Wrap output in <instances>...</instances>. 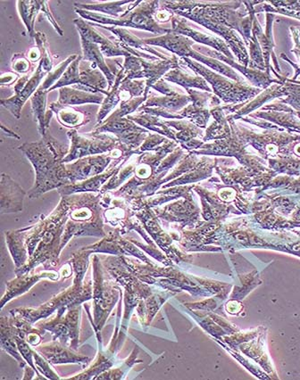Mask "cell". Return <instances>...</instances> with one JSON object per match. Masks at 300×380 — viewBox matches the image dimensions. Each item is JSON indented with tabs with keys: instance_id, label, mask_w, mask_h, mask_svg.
I'll list each match as a JSON object with an SVG mask.
<instances>
[{
	"instance_id": "6da1fadb",
	"label": "cell",
	"mask_w": 300,
	"mask_h": 380,
	"mask_svg": "<svg viewBox=\"0 0 300 380\" xmlns=\"http://www.w3.org/2000/svg\"><path fill=\"white\" fill-rule=\"evenodd\" d=\"M68 210V200L66 196H63L59 206L49 216H43L35 225L22 229L29 261L25 266L16 270V276L31 273L40 264L46 270L59 266Z\"/></svg>"
},
{
	"instance_id": "7a4b0ae2",
	"label": "cell",
	"mask_w": 300,
	"mask_h": 380,
	"mask_svg": "<svg viewBox=\"0 0 300 380\" xmlns=\"http://www.w3.org/2000/svg\"><path fill=\"white\" fill-rule=\"evenodd\" d=\"M19 149L35 170V183L29 192L30 198H39L50 190L71 184L66 164L63 162L70 148L57 141L49 131L42 141L23 144Z\"/></svg>"
},
{
	"instance_id": "3957f363",
	"label": "cell",
	"mask_w": 300,
	"mask_h": 380,
	"mask_svg": "<svg viewBox=\"0 0 300 380\" xmlns=\"http://www.w3.org/2000/svg\"><path fill=\"white\" fill-rule=\"evenodd\" d=\"M92 251L84 249L73 254L70 262L73 270V281L72 286L57 295L52 299L38 308H16L10 311V314L18 315L31 324L46 319L54 311L61 307H73L80 305L84 302L92 299L93 297L92 280H85V274L89 268L90 257Z\"/></svg>"
},
{
	"instance_id": "277c9868",
	"label": "cell",
	"mask_w": 300,
	"mask_h": 380,
	"mask_svg": "<svg viewBox=\"0 0 300 380\" xmlns=\"http://www.w3.org/2000/svg\"><path fill=\"white\" fill-rule=\"evenodd\" d=\"M68 220L62 239V250L73 237H106L100 193H78L66 196Z\"/></svg>"
},
{
	"instance_id": "5b68a950",
	"label": "cell",
	"mask_w": 300,
	"mask_h": 380,
	"mask_svg": "<svg viewBox=\"0 0 300 380\" xmlns=\"http://www.w3.org/2000/svg\"><path fill=\"white\" fill-rule=\"evenodd\" d=\"M92 260L94 330L97 340L101 341L100 332L117 302L122 299V290L104 268L97 254H94Z\"/></svg>"
},
{
	"instance_id": "8992f818",
	"label": "cell",
	"mask_w": 300,
	"mask_h": 380,
	"mask_svg": "<svg viewBox=\"0 0 300 380\" xmlns=\"http://www.w3.org/2000/svg\"><path fill=\"white\" fill-rule=\"evenodd\" d=\"M157 2H148L141 5L137 9H133L135 6L131 5L127 11L121 15L118 18L107 16L100 15V13L86 11V10L77 9L76 12L83 19L99 23L100 25H112L114 27H133V28L144 29L151 30L153 32H164L166 30L158 27L152 18V13L157 6Z\"/></svg>"
},
{
	"instance_id": "52a82bcc",
	"label": "cell",
	"mask_w": 300,
	"mask_h": 380,
	"mask_svg": "<svg viewBox=\"0 0 300 380\" xmlns=\"http://www.w3.org/2000/svg\"><path fill=\"white\" fill-rule=\"evenodd\" d=\"M67 136L70 138L71 146L68 154L64 158V164L90 155L107 154L118 148H127L113 135L90 132L80 136L77 130L72 129L67 132Z\"/></svg>"
},
{
	"instance_id": "ba28073f",
	"label": "cell",
	"mask_w": 300,
	"mask_h": 380,
	"mask_svg": "<svg viewBox=\"0 0 300 380\" xmlns=\"http://www.w3.org/2000/svg\"><path fill=\"white\" fill-rule=\"evenodd\" d=\"M80 309V305L59 308L55 317L40 321L38 328L49 331L53 336V340L59 341L76 351L79 348Z\"/></svg>"
},
{
	"instance_id": "9c48e42d",
	"label": "cell",
	"mask_w": 300,
	"mask_h": 380,
	"mask_svg": "<svg viewBox=\"0 0 300 380\" xmlns=\"http://www.w3.org/2000/svg\"><path fill=\"white\" fill-rule=\"evenodd\" d=\"M53 70L52 61L50 60L48 51L44 50L42 59H40L38 67L31 76H25L20 78L16 83L13 90L15 95L12 97L1 100V105L11 112L16 118L21 117L23 105L38 90L42 81Z\"/></svg>"
},
{
	"instance_id": "30bf717a",
	"label": "cell",
	"mask_w": 300,
	"mask_h": 380,
	"mask_svg": "<svg viewBox=\"0 0 300 380\" xmlns=\"http://www.w3.org/2000/svg\"><path fill=\"white\" fill-rule=\"evenodd\" d=\"M131 155H133V151L129 149L118 148L107 154L90 155L78 159L72 164L68 162L66 167L71 184L103 174L112 160H122Z\"/></svg>"
},
{
	"instance_id": "8fae6325",
	"label": "cell",
	"mask_w": 300,
	"mask_h": 380,
	"mask_svg": "<svg viewBox=\"0 0 300 380\" xmlns=\"http://www.w3.org/2000/svg\"><path fill=\"white\" fill-rule=\"evenodd\" d=\"M122 236L121 229L116 228L113 232L107 234L100 242L84 249L92 250L93 254H112L114 256H134L146 260L143 254L129 242V240L123 239Z\"/></svg>"
},
{
	"instance_id": "7c38bea8",
	"label": "cell",
	"mask_w": 300,
	"mask_h": 380,
	"mask_svg": "<svg viewBox=\"0 0 300 380\" xmlns=\"http://www.w3.org/2000/svg\"><path fill=\"white\" fill-rule=\"evenodd\" d=\"M35 349L49 364L87 365L90 362V359L87 356L78 354L57 340L37 345Z\"/></svg>"
},
{
	"instance_id": "4fadbf2b",
	"label": "cell",
	"mask_w": 300,
	"mask_h": 380,
	"mask_svg": "<svg viewBox=\"0 0 300 380\" xmlns=\"http://www.w3.org/2000/svg\"><path fill=\"white\" fill-rule=\"evenodd\" d=\"M61 278V274L55 271H44L39 274L31 275L30 273L16 276V279L6 283V290L4 296L1 299V309L4 308L6 304L13 299V298L22 296L27 291L31 290L37 283L43 279H49L54 281L59 280Z\"/></svg>"
},
{
	"instance_id": "5bb4252c",
	"label": "cell",
	"mask_w": 300,
	"mask_h": 380,
	"mask_svg": "<svg viewBox=\"0 0 300 380\" xmlns=\"http://www.w3.org/2000/svg\"><path fill=\"white\" fill-rule=\"evenodd\" d=\"M25 191L10 176L3 174L0 183V213H12L22 212Z\"/></svg>"
},
{
	"instance_id": "9a60e30c",
	"label": "cell",
	"mask_w": 300,
	"mask_h": 380,
	"mask_svg": "<svg viewBox=\"0 0 300 380\" xmlns=\"http://www.w3.org/2000/svg\"><path fill=\"white\" fill-rule=\"evenodd\" d=\"M73 23L77 30H78L80 37L97 44L103 56L107 57L124 56L126 57L131 55V53L124 50L122 47L118 45L114 40L112 42V40L106 38L102 34L97 32L90 23L84 21L83 18L76 19Z\"/></svg>"
},
{
	"instance_id": "2e32d148",
	"label": "cell",
	"mask_w": 300,
	"mask_h": 380,
	"mask_svg": "<svg viewBox=\"0 0 300 380\" xmlns=\"http://www.w3.org/2000/svg\"><path fill=\"white\" fill-rule=\"evenodd\" d=\"M50 110L56 114L57 121L63 126L74 129L83 126L92 121V107H74L73 106H63L56 102L50 104L49 106Z\"/></svg>"
},
{
	"instance_id": "e0dca14e",
	"label": "cell",
	"mask_w": 300,
	"mask_h": 380,
	"mask_svg": "<svg viewBox=\"0 0 300 380\" xmlns=\"http://www.w3.org/2000/svg\"><path fill=\"white\" fill-rule=\"evenodd\" d=\"M122 161L123 159L122 160H117L116 162H114L110 168L103 174L94 176V177L88 179L86 181L61 186V188L57 189V191L61 196L78 194V193H100L101 189L112 177L116 171L118 165Z\"/></svg>"
},
{
	"instance_id": "ac0fdd59",
	"label": "cell",
	"mask_w": 300,
	"mask_h": 380,
	"mask_svg": "<svg viewBox=\"0 0 300 380\" xmlns=\"http://www.w3.org/2000/svg\"><path fill=\"white\" fill-rule=\"evenodd\" d=\"M104 100V94L86 93L68 86L60 88L59 97L56 102L63 106H77L83 104L100 105Z\"/></svg>"
},
{
	"instance_id": "d6986e66",
	"label": "cell",
	"mask_w": 300,
	"mask_h": 380,
	"mask_svg": "<svg viewBox=\"0 0 300 380\" xmlns=\"http://www.w3.org/2000/svg\"><path fill=\"white\" fill-rule=\"evenodd\" d=\"M47 91L38 89L31 97L32 110L35 121L39 125L40 134L45 136L48 133L50 120L53 117V111L46 110L47 108Z\"/></svg>"
},
{
	"instance_id": "ffe728a7",
	"label": "cell",
	"mask_w": 300,
	"mask_h": 380,
	"mask_svg": "<svg viewBox=\"0 0 300 380\" xmlns=\"http://www.w3.org/2000/svg\"><path fill=\"white\" fill-rule=\"evenodd\" d=\"M0 342L1 348L18 361L20 367L25 368L26 361L18 350L15 338V331L10 316L0 319Z\"/></svg>"
},
{
	"instance_id": "44dd1931",
	"label": "cell",
	"mask_w": 300,
	"mask_h": 380,
	"mask_svg": "<svg viewBox=\"0 0 300 380\" xmlns=\"http://www.w3.org/2000/svg\"><path fill=\"white\" fill-rule=\"evenodd\" d=\"M6 245L15 263L16 270L21 269L28 263L29 254L25 245L23 230L6 232Z\"/></svg>"
},
{
	"instance_id": "7402d4cb",
	"label": "cell",
	"mask_w": 300,
	"mask_h": 380,
	"mask_svg": "<svg viewBox=\"0 0 300 380\" xmlns=\"http://www.w3.org/2000/svg\"><path fill=\"white\" fill-rule=\"evenodd\" d=\"M124 79H126V73H124L123 66L121 64L119 73L116 76L112 89L109 91V95L104 97L103 103L101 104L102 106H101L100 111L97 112L96 126H99L102 124L107 115L122 100V90H121L120 87Z\"/></svg>"
},
{
	"instance_id": "603a6c76",
	"label": "cell",
	"mask_w": 300,
	"mask_h": 380,
	"mask_svg": "<svg viewBox=\"0 0 300 380\" xmlns=\"http://www.w3.org/2000/svg\"><path fill=\"white\" fill-rule=\"evenodd\" d=\"M113 356L107 352L104 354L102 349L100 348L99 355L94 364L80 374L73 376V378H66V379H97V376L102 374L103 372L109 371L113 367Z\"/></svg>"
},
{
	"instance_id": "cb8c5ba5",
	"label": "cell",
	"mask_w": 300,
	"mask_h": 380,
	"mask_svg": "<svg viewBox=\"0 0 300 380\" xmlns=\"http://www.w3.org/2000/svg\"><path fill=\"white\" fill-rule=\"evenodd\" d=\"M45 1H18V9L23 22L25 23L29 35L35 38V19L40 11H42Z\"/></svg>"
},
{
	"instance_id": "d4e9b609",
	"label": "cell",
	"mask_w": 300,
	"mask_h": 380,
	"mask_svg": "<svg viewBox=\"0 0 300 380\" xmlns=\"http://www.w3.org/2000/svg\"><path fill=\"white\" fill-rule=\"evenodd\" d=\"M130 1H111L106 3H97V4H82V3H76L74 6L77 9L86 10V11H97L106 13L110 17L118 18L120 13L124 15L127 11L124 6L130 4Z\"/></svg>"
},
{
	"instance_id": "484cf974",
	"label": "cell",
	"mask_w": 300,
	"mask_h": 380,
	"mask_svg": "<svg viewBox=\"0 0 300 380\" xmlns=\"http://www.w3.org/2000/svg\"><path fill=\"white\" fill-rule=\"evenodd\" d=\"M78 57L77 55L70 56L68 59L65 61H63L59 66H56L55 69H53L52 72L49 73V76H47L45 81H44L42 85H40L39 89L47 91L48 93L50 88H52L57 81L61 79V77L64 73L66 72L67 68L70 66L71 64Z\"/></svg>"
},
{
	"instance_id": "4316f807",
	"label": "cell",
	"mask_w": 300,
	"mask_h": 380,
	"mask_svg": "<svg viewBox=\"0 0 300 380\" xmlns=\"http://www.w3.org/2000/svg\"><path fill=\"white\" fill-rule=\"evenodd\" d=\"M135 357H137L136 350H134L131 354V357L128 358L126 361L124 362L123 364H121L119 367L116 369H109V371L104 372L102 374L97 376V379H122L124 376L127 374V372L130 371V368L133 367L135 364Z\"/></svg>"
},
{
	"instance_id": "83f0119b",
	"label": "cell",
	"mask_w": 300,
	"mask_h": 380,
	"mask_svg": "<svg viewBox=\"0 0 300 380\" xmlns=\"http://www.w3.org/2000/svg\"><path fill=\"white\" fill-rule=\"evenodd\" d=\"M126 79L133 80L144 76L143 71L140 67V59L130 55L126 57V62L123 66Z\"/></svg>"
},
{
	"instance_id": "f1b7e54d",
	"label": "cell",
	"mask_w": 300,
	"mask_h": 380,
	"mask_svg": "<svg viewBox=\"0 0 300 380\" xmlns=\"http://www.w3.org/2000/svg\"><path fill=\"white\" fill-rule=\"evenodd\" d=\"M145 100L144 97L140 98H131L130 100L122 101L120 105V107L117 110L114 111L112 114L110 115L111 118H124L126 115H129L131 113L136 109L139 105Z\"/></svg>"
},
{
	"instance_id": "f546056e",
	"label": "cell",
	"mask_w": 300,
	"mask_h": 380,
	"mask_svg": "<svg viewBox=\"0 0 300 380\" xmlns=\"http://www.w3.org/2000/svg\"><path fill=\"white\" fill-rule=\"evenodd\" d=\"M143 81H134L133 80L124 79L121 84L120 89L124 93H127L130 98L140 96L143 93Z\"/></svg>"
},
{
	"instance_id": "4dcf8cb0",
	"label": "cell",
	"mask_w": 300,
	"mask_h": 380,
	"mask_svg": "<svg viewBox=\"0 0 300 380\" xmlns=\"http://www.w3.org/2000/svg\"><path fill=\"white\" fill-rule=\"evenodd\" d=\"M30 62L31 61L23 56V54H16L12 59L13 70L19 73H27L30 70V67H31Z\"/></svg>"
},
{
	"instance_id": "1f68e13d",
	"label": "cell",
	"mask_w": 300,
	"mask_h": 380,
	"mask_svg": "<svg viewBox=\"0 0 300 380\" xmlns=\"http://www.w3.org/2000/svg\"><path fill=\"white\" fill-rule=\"evenodd\" d=\"M42 11L43 12L44 15H45L47 18H48L49 21L52 23L54 28H55L56 30V32L59 33L60 36H63L64 35L63 30L60 28L59 25H57V23L55 21V19H54L52 13H50L48 2L47 1L44 2Z\"/></svg>"
},
{
	"instance_id": "d6a6232c",
	"label": "cell",
	"mask_w": 300,
	"mask_h": 380,
	"mask_svg": "<svg viewBox=\"0 0 300 380\" xmlns=\"http://www.w3.org/2000/svg\"><path fill=\"white\" fill-rule=\"evenodd\" d=\"M19 78L18 74L8 73L6 74H2L1 76V86H8V85H11L13 83H16V80Z\"/></svg>"
},
{
	"instance_id": "836d02e7",
	"label": "cell",
	"mask_w": 300,
	"mask_h": 380,
	"mask_svg": "<svg viewBox=\"0 0 300 380\" xmlns=\"http://www.w3.org/2000/svg\"><path fill=\"white\" fill-rule=\"evenodd\" d=\"M35 373H37V372L35 369L32 368L30 365H26L25 367V376H23V379H33V376L35 375ZM37 374H38V373H37Z\"/></svg>"
},
{
	"instance_id": "e575fe53",
	"label": "cell",
	"mask_w": 300,
	"mask_h": 380,
	"mask_svg": "<svg viewBox=\"0 0 300 380\" xmlns=\"http://www.w3.org/2000/svg\"><path fill=\"white\" fill-rule=\"evenodd\" d=\"M1 128L3 131V133H5L8 137H12L15 138H18L19 140L20 137L18 135H16L15 132L10 131L8 128H6L4 124H1Z\"/></svg>"
}]
</instances>
